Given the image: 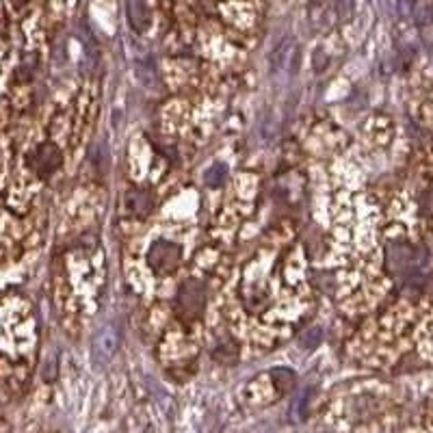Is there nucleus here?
Instances as JSON below:
<instances>
[{
  "mask_svg": "<svg viewBox=\"0 0 433 433\" xmlns=\"http://www.w3.org/2000/svg\"><path fill=\"white\" fill-rule=\"evenodd\" d=\"M178 262H180V250L173 243H167V240H159L150 252V264L161 273L173 271Z\"/></svg>",
  "mask_w": 433,
  "mask_h": 433,
  "instance_id": "1",
  "label": "nucleus"
},
{
  "mask_svg": "<svg viewBox=\"0 0 433 433\" xmlns=\"http://www.w3.org/2000/svg\"><path fill=\"white\" fill-rule=\"evenodd\" d=\"M117 347H119V331L113 325H107L100 331L98 338H95L93 356H95V360H98L100 364H107L113 358V353L117 351Z\"/></svg>",
  "mask_w": 433,
  "mask_h": 433,
  "instance_id": "2",
  "label": "nucleus"
},
{
  "mask_svg": "<svg viewBox=\"0 0 433 433\" xmlns=\"http://www.w3.org/2000/svg\"><path fill=\"white\" fill-rule=\"evenodd\" d=\"M126 206L130 213L134 215H143L148 208H150V198L143 193V191H137V188H130L126 193Z\"/></svg>",
  "mask_w": 433,
  "mask_h": 433,
  "instance_id": "3",
  "label": "nucleus"
},
{
  "mask_svg": "<svg viewBox=\"0 0 433 433\" xmlns=\"http://www.w3.org/2000/svg\"><path fill=\"white\" fill-rule=\"evenodd\" d=\"M128 14H130V24L134 31H143L146 26V16H148V9L143 3H130L128 5Z\"/></svg>",
  "mask_w": 433,
  "mask_h": 433,
  "instance_id": "4",
  "label": "nucleus"
},
{
  "mask_svg": "<svg viewBox=\"0 0 433 433\" xmlns=\"http://www.w3.org/2000/svg\"><path fill=\"white\" fill-rule=\"evenodd\" d=\"M225 182V167L223 165H213L210 169H208V173H206V184H210V186H221Z\"/></svg>",
  "mask_w": 433,
  "mask_h": 433,
  "instance_id": "5",
  "label": "nucleus"
},
{
  "mask_svg": "<svg viewBox=\"0 0 433 433\" xmlns=\"http://www.w3.org/2000/svg\"><path fill=\"white\" fill-rule=\"evenodd\" d=\"M321 329H310L308 336H304V345L306 347H316V343H321Z\"/></svg>",
  "mask_w": 433,
  "mask_h": 433,
  "instance_id": "6",
  "label": "nucleus"
}]
</instances>
